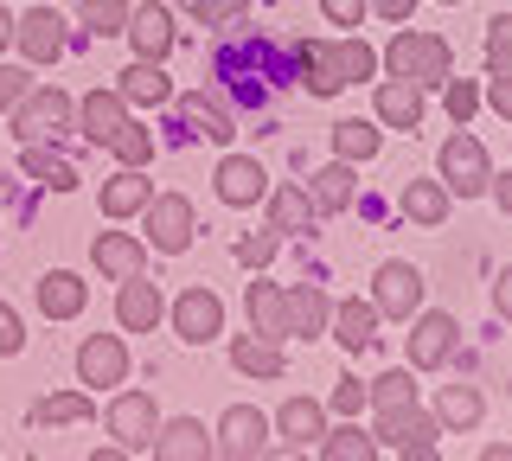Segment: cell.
<instances>
[{
    "label": "cell",
    "mask_w": 512,
    "mask_h": 461,
    "mask_svg": "<svg viewBox=\"0 0 512 461\" xmlns=\"http://www.w3.org/2000/svg\"><path fill=\"white\" fill-rule=\"evenodd\" d=\"M391 77H410L416 90H442L448 77H455V52H448V39L442 33H416V26L404 20L391 33V45H384V58H378Z\"/></svg>",
    "instance_id": "6da1fadb"
},
{
    "label": "cell",
    "mask_w": 512,
    "mask_h": 461,
    "mask_svg": "<svg viewBox=\"0 0 512 461\" xmlns=\"http://www.w3.org/2000/svg\"><path fill=\"white\" fill-rule=\"evenodd\" d=\"M436 436H442V423L429 417V410H416V404H384L378 410V423H372V442H378V455H436Z\"/></svg>",
    "instance_id": "7a4b0ae2"
},
{
    "label": "cell",
    "mask_w": 512,
    "mask_h": 461,
    "mask_svg": "<svg viewBox=\"0 0 512 461\" xmlns=\"http://www.w3.org/2000/svg\"><path fill=\"white\" fill-rule=\"evenodd\" d=\"M141 225H148V237H141L148 250H160V257H180V250H192L199 218H192V199L186 193H154L148 205H141Z\"/></svg>",
    "instance_id": "3957f363"
},
{
    "label": "cell",
    "mask_w": 512,
    "mask_h": 461,
    "mask_svg": "<svg viewBox=\"0 0 512 461\" xmlns=\"http://www.w3.org/2000/svg\"><path fill=\"white\" fill-rule=\"evenodd\" d=\"M7 116H13V135H20V141H58L64 129H71L77 103L64 97L58 84H52V90H39V84H32L26 97H20V103L7 109Z\"/></svg>",
    "instance_id": "277c9868"
},
{
    "label": "cell",
    "mask_w": 512,
    "mask_h": 461,
    "mask_svg": "<svg viewBox=\"0 0 512 461\" xmlns=\"http://www.w3.org/2000/svg\"><path fill=\"white\" fill-rule=\"evenodd\" d=\"M436 167H442V186H448V193H461V199L487 193V173H493L487 148H480L474 135H448L442 154H436Z\"/></svg>",
    "instance_id": "5b68a950"
},
{
    "label": "cell",
    "mask_w": 512,
    "mask_h": 461,
    "mask_svg": "<svg viewBox=\"0 0 512 461\" xmlns=\"http://www.w3.org/2000/svg\"><path fill=\"white\" fill-rule=\"evenodd\" d=\"M103 423H109V436H116L122 455H148V436H154V423H160L154 391H116V404H109Z\"/></svg>",
    "instance_id": "8992f818"
},
{
    "label": "cell",
    "mask_w": 512,
    "mask_h": 461,
    "mask_svg": "<svg viewBox=\"0 0 512 461\" xmlns=\"http://www.w3.org/2000/svg\"><path fill=\"white\" fill-rule=\"evenodd\" d=\"M269 449V417L256 404H231L212 429V455H231V461H250Z\"/></svg>",
    "instance_id": "52a82bcc"
},
{
    "label": "cell",
    "mask_w": 512,
    "mask_h": 461,
    "mask_svg": "<svg viewBox=\"0 0 512 461\" xmlns=\"http://www.w3.org/2000/svg\"><path fill=\"white\" fill-rule=\"evenodd\" d=\"M372 308H378V321H410V314L423 308V269L416 263H384L372 276Z\"/></svg>",
    "instance_id": "ba28073f"
},
{
    "label": "cell",
    "mask_w": 512,
    "mask_h": 461,
    "mask_svg": "<svg viewBox=\"0 0 512 461\" xmlns=\"http://www.w3.org/2000/svg\"><path fill=\"white\" fill-rule=\"evenodd\" d=\"M455 321L448 314H423L416 308L410 314V372H436V365H448L455 359Z\"/></svg>",
    "instance_id": "9c48e42d"
},
{
    "label": "cell",
    "mask_w": 512,
    "mask_h": 461,
    "mask_svg": "<svg viewBox=\"0 0 512 461\" xmlns=\"http://www.w3.org/2000/svg\"><path fill=\"white\" fill-rule=\"evenodd\" d=\"M13 45L26 52V65H58L64 58V13L58 7H32L26 20H13Z\"/></svg>",
    "instance_id": "30bf717a"
},
{
    "label": "cell",
    "mask_w": 512,
    "mask_h": 461,
    "mask_svg": "<svg viewBox=\"0 0 512 461\" xmlns=\"http://www.w3.org/2000/svg\"><path fill=\"white\" fill-rule=\"evenodd\" d=\"M128 378V346L116 333H90L84 346H77V385L103 391V385H122Z\"/></svg>",
    "instance_id": "8fae6325"
},
{
    "label": "cell",
    "mask_w": 512,
    "mask_h": 461,
    "mask_svg": "<svg viewBox=\"0 0 512 461\" xmlns=\"http://www.w3.org/2000/svg\"><path fill=\"white\" fill-rule=\"evenodd\" d=\"M295 65H301V84H308V97H340V90H346L340 45H333V39H295Z\"/></svg>",
    "instance_id": "7c38bea8"
},
{
    "label": "cell",
    "mask_w": 512,
    "mask_h": 461,
    "mask_svg": "<svg viewBox=\"0 0 512 461\" xmlns=\"http://www.w3.org/2000/svg\"><path fill=\"white\" fill-rule=\"evenodd\" d=\"M173 333H180L186 346H205L224 333V301L212 289H186L180 301H173Z\"/></svg>",
    "instance_id": "4fadbf2b"
},
{
    "label": "cell",
    "mask_w": 512,
    "mask_h": 461,
    "mask_svg": "<svg viewBox=\"0 0 512 461\" xmlns=\"http://www.w3.org/2000/svg\"><path fill=\"white\" fill-rule=\"evenodd\" d=\"M90 263L103 269L109 282H128V276H148V244L141 237H128V231H103L90 244Z\"/></svg>",
    "instance_id": "5bb4252c"
},
{
    "label": "cell",
    "mask_w": 512,
    "mask_h": 461,
    "mask_svg": "<svg viewBox=\"0 0 512 461\" xmlns=\"http://www.w3.org/2000/svg\"><path fill=\"white\" fill-rule=\"evenodd\" d=\"M148 455L154 461H205V455H212V436H205V423L173 417V423H154Z\"/></svg>",
    "instance_id": "9a60e30c"
},
{
    "label": "cell",
    "mask_w": 512,
    "mask_h": 461,
    "mask_svg": "<svg viewBox=\"0 0 512 461\" xmlns=\"http://www.w3.org/2000/svg\"><path fill=\"white\" fill-rule=\"evenodd\" d=\"M263 193H269V173H263L256 154H224V161H218V199L224 205L244 212V205H256Z\"/></svg>",
    "instance_id": "2e32d148"
},
{
    "label": "cell",
    "mask_w": 512,
    "mask_h": 461,
    "mask_svg": "<svg viewBox=\"0 0 512 461\" xmlns=\"http://www.w3.org/2000/svg\"><path fill=\"white\" fill-rule=\"evenodd\" d=\"M128 45H135V58H167L173 39H180V26H173L167 7H128Z\"/></svg>",
    "instance_id": "e0dca14e"
},
{
    "label": "cell",
    "mask_w": 512,
    "mask_h": 461,
    "mask_svg": "<svg viewBox=\"0 0 512 461\" xmlns=\"http://www.w3.org/2000/svg\"><path fill=\"white\" fill-rule=\"evenodd\" d=\"M282 436V449H295V455H308L314 442H320V429H327V410L314 404V397H288V404L276 410V423H269Z\"/></svg>",
    "instance_id": "ac0fdd59"
},
{
    "label": "cell",
    "mask_w": 512,
    "mask_h": 461,
    "mask_svg": "<svg viewBox=\"0 0 512 461\" xmlns=\"http://www.w3.org/2000/svg\"><path fill=\"white\" fill-rule=\"evenodd\" d=\"M116 321L128 333H154L160 321H167V301H160V289L148 276H128L122 282V295H116Z\"/></svg>",
    "instance_id": "d6986e66"
},
{
    "label": "cell",
    "mask_w": 512,
    "mask_h": 461,
    "mask_svg": "<svg viewBox=\"0 0 512 461\" xmlns=\"http://www.w3.org/2000/svg\"><path fill=\"white\" fill-rule=\"evenodd\" d=\"M378 129H423V90H416L410 84V77H384V84H378Z\"/></svg>",
    "instance_id": "ffe728a7"
},
{
    "label": "cell",
    "mask_w": 512,
    "mask_h": 461,
    "mask_svg": "<svg viewBox=\"0 0 512 461\" xmlns=\"http://www.w3.org/2000/svg\"><path fill=\"white\" fill-rule=\"evenodd\" d=\"M32 295H39V314H45V321H77V314H84V301H90L84 276H71V269H45Z\"/></svg>",
    "instance_id": "44dd1931"
},
{
    "label": "cell",
    "mask_w": 512,
    "mask_h": 461,
    "mask_svg": "<svg viewBox=\"0 0 512 461\" xmlns=\"http://www.w3.org/2000/svg\"><path fill=\"white\" fill-rule=\"evenodd\" d=\"M288 295V340H320L327 333V314H333V295L314 289V282H295Z\"/></svg>",
    "instance_id": "7402d4cb"
},
{
    "label": "cell",
    "mask_w": 512,
    "mask_h": 461,
    "mask_svg": "<svg viewBox=\"0 0 512 461\" xmlns=\"http://www.w3.org/2000/svg\"><path fill=\"white\" fill-rule=\"evenodd\" d=\"M256 71H269V52H263L256 39H237V45H224V52H218V77H224V84H231L244 103H263V90L250 84Z\"/></svg>",
    "instance_id": "603a6c76"
},
{
    "label": "cell",
    "mask_w": 512,
    "mask_h": 461,
    "mask_svg": "<svg viewBox=\"0 0 512 461\" xmlns=\"http://www.w3.org/2000/svg\"><path fill=\"white\" fill-rule=\"evenodd\" d=\"M77 129H84V141H96V148H109V135L128 122V103H122V90H90L84 103H77Z\"/></svg>",
    "instance_id": "cb8c5ba5"
},
{
    "label": "cell",
    "mask_w": 512,
    "mask_h": 461,
    "mask_svg": "<svg viewBox=\"0 0 512 461\" xmlns=\"http://www.w3.org/2000/svg\"><path fill=\"white\" fill-rule=\"evenodd\" d=\"M327 333L346 346V353H365V346L378 340V308H372V301H359V295H352V301H333Z\"/></svg>",
    "instance_id": "d4e9b609"
},
{
    "label": "cell",
    "mask_w": 512,
    "mask_h": 461,
    "mask_svg": "<svg viewBox=\"0 0 512 461\" xmlns=\"http://www.w3.org/2000/svg\"><path fill=\"white\" fill-rule=\"evenodd\" d=\"M244 314H250V333H263V340H288V295H282V282H250V289H244Z\"/></svg>",
    "instance_id": "484cf974"
},
{
    "label": "cell",
    "mask_w": 512,
    "mask_h": 461,
    "mask_svg": "<svg viewBox=\"0 0 512 461\" xmlns=\"http://www.w3.org/2000/svg\"><path fill=\"white\" fill-rule=\"evenodd\" d=\"M116 90H122V103H128V109H135V103H141V109L173 103V77L160 71V58H135V65L122 71V84H116Z\"/></svg>",
    "instance_id": "4316f807"
},
{
    "label": "cell",
    "mask_w": 512,
    "mask_h": 461,
    "mask_svg": "<svg viewBox=\"0 0 512 461\" xmlns=\"http://www.w3.org/2000/svg\"><path fill=\"white\" fill-rule=\"evenodd\" d=\"M173 103H180V122L192 135H205V141H231L237 135L231 109H224L218 97H205V90H186V97H173Z\"/></svg>",
    "instance_id": "83f0119b"
},
{
    "label": "cell",
    "mask_w": 512,
    "mask_h": 461,
    "mask_svg": "<svg viewBox=\"0 0 512 461\" xmlns=\"http://www.w3.org/2000/svg\"><path fill=\"white\" fill-rule=\"evenodd\" d=\"M263 205H269V225H276L282 237H295V231H314V199H308V186H269L263 193Z\"/></svg>",
    "instance_id": "f1b7e54d"
},
{
    "label": "cell",
    "mask_w": 512,
    "mask_h": 461,
    "mask_svg": "<svg viewBox=\"0 0 512 461\" xmlns=\"http://www.w3.org/2000/svg\"><path fill=\"white\" fill-rule=\"evenodd\" d=\"M352 193H359V180H352V161H333V167L308 173V199H314V212H320V218L346 212V205H352Z\"/></svg>",
    "instance_id": "f546056e"
},
{
    "label": "cell",
    "mask_w": 512,
    "mask_h": 461,
    "mask_svg": "<svg viewBox=\"0 0 512 461\" xmlns=\"http://www.w3.org/2000/svg\"><path fill=\"white\" fill-rule=\"evenodd\" d=\"M231 365L244 378H282V340H263V333H237L231 340Z\"/></svg>",
    "instance_id": "4dcf8cb0"
},
{
    "label": "cell",
    "mask_w": 512,
    "mask_h": 461,
    "mask_svg": "<svg viewBox=\"0 0 512 461\" xmlns=\"http://www.w3.org/2000/svg\"><path fill=\"white\" fill-rule=\"evenodd\" d=\"M148 199H154V180H148L141 167H122L116 180L103 186V218H135Z\"/></svg>",
    "instance_id": "1f68e13d"
},
{
    "label": "cell",
    "mask_w": 512,
    "mask_h": 461,
    "mask_svg": "<svg viewBox=\"0 0 512 461\" xmlns=\"http://www.w3.org/2000/svg\"><path fill=\"white\" fill-rule=\"evenodd\" d=\"M480 417H487V397H480L474 385H442L436 391V423L442 429H474Z\"/></svg>",
    "instance_id": "d6a6232c"
},
{
    "label": "cell",
    "mask_w": 512,
    "mask_h": 461,
    "mask_svg": "<svg viewBox=\"0 0 512 461\" xmlns=\"http://www.w3.org/2000/svg\"><path fill=\"white\" fill-rule=\"evenodd\" d=\"M20 167H26V173H32V180H39V186H52V193H71V186H77V167L64 161L58 148H45V141H26Z\"/></svg>",
    "instance_id": "836d02e7"
},
{
    "label": "cell",
    "mask_w": 512,
    "mask_h": 461,
    "mask_svg": "<svg viewBox=\"0 0 512 461\" xmlns=\"http://www.w3.org/2000/svg\"><path fill=\"white\" fill-rule=\"evenodd\" d=\"M90 417H96L90 391H52V397H39V404H32V423H39V429H64V423H90Z\"/></svg>",
    "instance_id": "e575fe53"
},
{
    "label": "cell",
    "mask_w": 512,
    "mask_h": 461,
    "mask_svg": "<svg viewBox=\"0 0 512 461\" xmlns=\"http://www.w3.org/2000/svg\"><path fill=\"white\" fill-rule=\"evenodd\" d=\"M397 205H404L410 225H429V231H436L442 218H448V186H442V180H410Z\"/></svg>",
    "instance_id": "d590c367"
},
{
    "label": "cell",
    "mask_w": 512,
    "mask_h": 461,
    "mask_svg": "<svg viewBox=\"0 0 512 461\" xmlns=\"http://www.w3.org/2000/svg\"><path fill=\"white\" fill-rule=\"evenodd\" d=\"M384 148V129L378 122H359V116H346V122H333V154H340V161H372V154Z\"/></svg>",
    "instance_id": "8d00e7d4"
},
{
    "label": "cell",
    "mask_w": 512,
    "mask_h": 461,
    "mask_svg": "<svg viewBox=\"0 0 512 461\" xmlns=\"http://www.w3.org/2000/svg\"><path fill=\"white\" fill-rule=\"evenodd\" d=\"M327 461H372L378 455V442H372V429H359V423H340V429H320V442H314Z\"/></svg>",
    "instance_id": "74e56055"
},
{
    "label": "cell",
    "mask_w": 512,
    "mask_h": 461,
    "mask_svg": "<svg viewBox=\"0 0 512 461\" xmlns=\"http://www.w3.org/2000/svg\"><path fill=\"white\" fill-rule=\"evenodd\" d=\"M109 154H116L122 167H148V161H154V129H141V122H122V129L109 135Z\"/></svg>",
    "instance_id": "f35d334b"
},
{
    "label": "cell",
    "mask_w": 512,
    "mask_h": 461,
    "mask_svg": "<svg viewBox=\"0 0 512 461\" xmlns=\"http://www.w3.org/2000/svg\"><path fill=\"white\" fill-rule=\"evenodd\" d=\"M487 77H512V13L487 20Z\"/></svg>",
    "instance_id": "ab89813d"
},
{
    "label": "cell",
    "mask_w": 512,
    "mask_h": 461,
    "mask_svg": "<svg viewBox=\"0 0 512 461\" xmlns=\"http://www.w3.org/2000/svg\"><path fill=\"white\" fill-rule=\"evenodd\" d=\"M84 26L96 39H116L128 26V0H84Z\"/></svg>",
    "instance_id": "60d3db41"
},
{
    "label": "cell",
    "mask_w": 512,
    "mask_h": 461,
    "mask_svg": "<svg viewBox=\"0 0 512 461\" xmlns=\"http://www.w3.org/2000/svg\"><path fill=\"white\" fill-rule=\"evenodd\" d=\"M365 404H416V385H410V372L404 365H397V372H384V378H372V385H365Z\"/></svg>",
    "instance_id": "b9f144b4"
},
{
    "label": "cell",
    "mask_w": 512,
    "mask_h": 461,
    "mask_svg": "<svg viewBox=\"0 0 512 461\" xmlns=\"http://www.w3.org/2000/svg\"><path fill=\"white\" fill-rule=\"evenodd\" d=\"M340 45V71H346V84H365V77L378 71V52L365 39H333Z\"/></svg>",
    "instance_id": "7bdbcfd3"
},
{
    "label": "cell",
    "mask_w": 512,
    "mask_h": 461,
    "mask_svg": "<svg viewBox=\"0 0 512 461\" xmlns=\"http://www.w3.org/2000/svg\"><path fill=\"white\" fill-rule=\"evenodd\" d=\"M442 103H448V116L468 129V116L480 109V84H474V77H448V84H442Z\"/></svg>",
    "instance_id": "ee69618b"
},
{
    "label": "cell",
    "mask_w": 512,
    "mask_h": 461,
    "mask_svg": "<svg viewBox=\"0 0 512 461\" xmlns=\"http://www.w3.org/2000/svg\"><path fill=\"white\" fill-rule=\"evenodd\" d=\"M276 244H282V231H276V225H263V231L237 237V263H244V269H263L269 257H276Z\"/></svg>",
    "instance_id": "f6af8a7d"
},
{
    "label": "cell",
    "mask_w": 512,
    "mask_h": 461,
    "mask_svg": "<svg viewBox=\"0 0 512 461\" xmlns=\"http://www.w3.org/2000/svg\"><path fill=\"white\" fill-rule=\"evenodd\" d=\"M250 13V0H199V20L205 26H237Z\"/></svg>",
    "instance_id": "bcb514c9"
},
{
    "label": "cell",
    "mask_w": 512,
    "mask_h": 461,
    "mask_svg": "<svg viewBox=\"0 0 512 461\" xmlns=\"http://www.w3.org/2000/svg\"><path fill=\"white\" fill-rule=\"evenodd\" d=\"M32 90V71H20V65H0V109H13Z\"/></svg>",
    "instance_id": "7dc6e473"
},
{
    "label": "cell",
    "mask_w": 512,
    "mask_h": 461,
    "mask_svg": "<svg viewBox=\"0 0 512 461\" xmlns=\"http://www.w3.org/2000/svg\"><path fill=\"white\" fill-rule=\"evenodd\" d=\"M26 346V327H20V314L7 308V301H0V359H13Z\"/></svg>",
    "instance_id": "c3c4849f"
},
{
    "label": "cell",
    "mask_w": 512,
    "mask_h": 461,
    "mask_svg": "<svg viewBox=\"0 0 512 461\" xmlns=\"http://www.w3.org/2000/svg\"><path fill=\"white\" fill-rule=\"evenodd\" d=\"M320 13H327L333 26H365V13H372V7H365V0H320Z\"/></svg>",
    "instance_id": "681fc988"
},
{
    "label": "cell",
    "mask_w": 512,
    "mask_h": 461,
    "mask_svg": "<svg viewBox=\"0 0 512 461\" xmlns=\"http://www.w3.org/2000/svg\"><path fill=\"white\" fill-rule=\"evenodd\" d=\"M333 410H340V417H359V410H365V385H359V378H340V385H333Z\"/></svg>",
    "instance_id": "f907efd6"
},
{
    "label": "cell",
    "mask_w": 512,
    "mask_h": 461,
    "mask_svg": "<svg viewBox=\"0 0 512 461\" xmlns=\"http://www.w3.org/2000/svg\"><path fill=\"white\" fill-rule=\"evenodd\" d=\"M365 7H372V13H384L391 26H404L410 13H416V0H365Z\"/></svg>",
    "instance_id": "816d5d0a"
},
{
    "label": "cell",
    "mask_w": 512,
    "mask_h": 461,
    "mask_svg": "<svg viewBox=\"0 0 512 461\" xmlns=\"http://www.w3.org/2000/svg\"><path fill=\"white\" fill-rule=\"evenodd\" d=\"M487 103L500 109V116H512V77H487Z\"/></svg>",
    "instance_id": "f5cc1de1"
},
{
    "label": "cell",
    "mask_w": 512,
    "mask_h": 461,
    "mask_svg": "<svg viewBox=\"0 0 512 461\" xmlns=\"http://www.w3.org/2000/svg\"><path fill=\"white\" fill-rule=\"evenodd\" d=\"M487 193H493V199H500L506 212H512V173H487Z\"/></svg>",
    "instance_id": "db71d44e"
},
{
    "label": "cell",
    "mask_w": 512,
    "mask_h": 461,
    "mask_svg": "<svg viewBox=\"0 0 512 461\" xmlns=\"http://www.w3.org/2000/svg\"><path fill=\"white\" fill-rule=\"evenodd\" d=\"M13 45V13H7V0H0V52Z\"/></svg>",
    "instance_id": "11a10c76"
},
{
    "label": "cell",
    "mask_w": 512,
    "mask_h": 461,
    "mask_svg": "<svg viewBox=\"0 0 512 461\" xmlns=\"http://www.w3.org/2000/svg\"><path fill=\"white\" fill-rule=\"evenodd\" d=\"M442 7H461V0H442Z\"/></svg>",
    "instance_id": "9f6ffc18"
}]
</instances>
